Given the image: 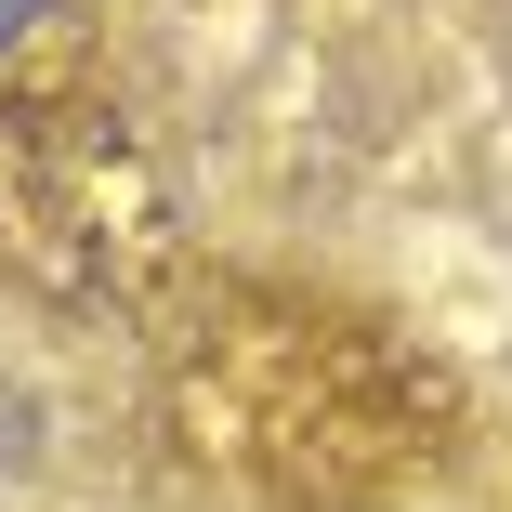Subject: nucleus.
I'll return each mask as SVG.
<instances>
[{
    "label": "nucleus",
    "instance_id": "obj_1",
    "mask_svg": "<svg viewBox=\"0 0 512 512\" xmlns=\"http://www.w3.org/2000/svg\"><path fill=\"white\" fill-rule=\"evenodd\" d=\"M27 14H40V0H0V40H14V27H27Z\"/></svg>",
    "mask_w": 512,
    "mask_h": 512
}]
</instances>
